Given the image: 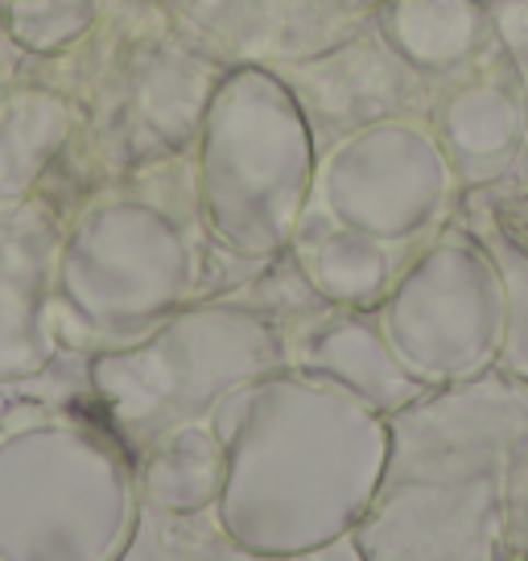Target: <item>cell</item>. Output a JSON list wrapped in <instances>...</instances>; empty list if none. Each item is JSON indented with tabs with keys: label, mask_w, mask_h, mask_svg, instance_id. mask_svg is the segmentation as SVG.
<instances>
[{
	"label": "cell",
	"mask_w": 528,
	"mask_h": 561,
	"mask_svg": "<svg viewBox=\"0 0 528 561\" xmlns=\"http://www.w3.org/2000/svg\"><path fill=\"white\" fill-rule=\"evenodd\" d=\"M219 528L248 558H306L347 541L376 500L388 413L282 364L215 404Z\"/></svg>",
	"instance_id": "6da1fadb"
},
{
	"label": "cell",
	"mask_w": 528,
	"mask_h": 561,
	"mask_svg": "<svg viewBox=\"0 0 528 561\" xmlns=\"http://www.w3.org/2000/svg\"><path fill=\"white\" fill-rule=\"evenodd\" d=\"M528 385L487 368L388 413V458L347 541L364 561H504L508 462Z\"/></svg>",
	"instance_id": "7a4b0ae2"
},
{
	"label": "cell",
	"mask_w": 528,
	"mask_h": 561,
	"mask_svg": "<svg viewBox=\"0 0 528 561\" xmlns=\"http://www.w3.org/2000/svg\"><path fill=\"white\" fill-rule=\"evenodd\" d=\"M318 182V145L298 91L244 62L219 75L198 121V203L231 256L273 261L294 248Z\"/></svg>",
	"instance_id": "3957f363"
},
{
	"label": "cell",
	"mask_w": 528,
	"mask_h": 561,
	"mask_svg": "<svg viewBox=\"0 0 528 561\" xmlns=\"http://www.w3.org/2000/svg\"><path fill=\"white\" fill-rule=\"evenodd\" d=\"M392 355L417 385H455L495 368L504 339V285L471 228L434 236L376 301Z\"/></svg>",
	"instance_id": "277c9868"
},
{
	"label": "cell",
	"mask_w": 528,
	"mask_h": 561,
	"mask_svg": "<svg viewBox=\"0 0 528 561\" xmlns=\"http://www.w3.org/2000/svg\"><path fill=\"white\" fill-rule=\"evenodd\" d=\"M289 364L277 318L256 306H194L170 318L141 351L116 364L120 397L165 425L207 421L215 404L264 371Z\"/></svg>",
	"instance_id": "5b68a950"
},
{
	"label": "cell",
	"mask_w": 528,
	"mask_h": 561,
	"mask_svg": "<svg viewBox=\"0 0 528 561\" xmlns=\"http://www.w3.org/2000/svg\"><path fill=\"white\" fill-rule=\"evenodd\" d=\"M458 174L434 124L384 116L318 158V207L331 224L405 248L438 228Z\"/></svg>",
	"instance_id": "8992f818"
},
{
	"label": "cell",
	"mask_w": 528,
	"mask_h": 561,
	"mask_svg": "<svg viewBox=\"0 0 528 561\" xmlns=\"http://www.w3.org/2000/svg\"><path fill=\"white\" fill-rule=\"evenodd\" d=\"M88 244V301L112 322L137 327L170 314L191 289L194 252L161 210H112Z\"/></svg>",
	"instance_id": "52a82bcc"
},
{
	"label": "cell",
	"mask_w": 528,
	"mask_h": 561,
	"mask_svg": "<svg viewBox=\"0 0 528 561\" xmlns=\"http://www.w3.org/2000/svg\"><path fill=\"white\" fill-rule=\"evenodd\" d=\"M455 79L434 112V133L462 178H495L508 170L528 128V91L504 50L479 54Z\"/></svg>",
	"instance_id": "ba28073f"
},
{
	"label": "cell",
	"mask_w": 528,
	"mask_h": 561,
	"mask_svg": "<svg viewBox=\"0 0 528 561\" xmlns=\"http://www.w3.org/2000/svg\"><path fill=\"white\" fill-rule=\"evenodd\" d=\"M289 364L326 385H338L380 413H397L417 392H425V385H417L392 355L371 310L331 306V314L318 318L298 339V347H289Z\"/></svg>",
	"instance_id": "9c48e42d"
},
{
	"label": "cell",
	"mask_w": 528,
	"mask_h": 561,
	"mask_svg": "<svg viewBox=\"0 0 528 561\" xmlns=\"http://www.w3.org/2000/svg\"><path fill=\"white\" fill-rule=\"evenodd\" d=\"M376 30L401 62L446 79L492 46L487 0H376Z\"/></svg>",
	"instance_id": "30bf717a"
},
{
	"label": "cell",
	"mask_w": 528,
	"mask_h": 561,
	"mask_svg": "<svg viewBox=\"0 0 528 561\" xmlns=\"http://www.w3.org/2000/svg\"><path fill=\"white\" fill-rule=\"evenodd\" d=\"M294 248H298L301 277L322 306L376 310V301L384 298L392 277H397V256H392L397 244H384L368 231L331 224L326 215L310 236L298 228Z\"/></svg>",
	"instance_id": "8fae6325"
},
{
	"label": "cell",
	"mask_w": 528,
	"mask_h": 561,
	"mask_svg": "<svg viewBox=\"0 0 528 561\" xmlns=\"http://www.w3.org/2000/svg\"><path fill=\"white\" fill-rule=\"evenodd\" d=\"M223 488V442L211 421H186L149 467V491L165 512L215 508Z\"/></svg>",
	"instance_id": "7c38bea8"
},
{
	"label": "cell",
	"mask_w": 528,
	"mask_h": 561,
	"mask_svg": "<svg viewBox=\"0 0 528 561\" xmlns=\"http://www.w3.org/2000/svg\"><path fill=\"white\" fill-rule=\"evenodd\" d=\"M471 231L487 244L504 285V339H500L495 368L528 385V231L495 210L471 224Z\"/></svg>",
	"instance_id": "4fadbf2b"
},
{
	"label": "cell",
	"mask_w": 528,
	"mask_h": 561,
	"mask_svg": "<svg viewBox=\"0 0 528 561\" xmlns=\"http://www.w3.org/2000/svg\"><path fill=\"white\" fill-rule=\"evenodd\" d=\"M504 541H508V561H528V425L525 434L512 446L508 462V525H504Z\"/></svg>",
	"instance_id": "5bb4252c"
},
{
	"label": "cell",
	"mask_w": 528,
	"mask_h": 561,
	"mask_svg": "<svg viewBox=\"0 0 528 561\" xmlns=\"http://www.w3.org/2000/svg\"><path fill=\"white\" fill-rule=\"evenodd\" d=\"M512 178H516V186L528 194V128H525V140H520V149H516V158H512Z\"/></svg>",
	"instance_id": "9a60e30c"
}]
</instances>
